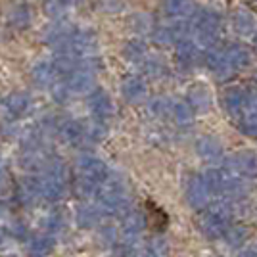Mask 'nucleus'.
I'll return each instance as SVG.
<instances>
[{
    "mask_svg": "<svg viewBox=\"0 0 257 257\" xmlns=\"http://www.w3.org/2000/svg\"><path fill=\"white\" fill-rule=\"evenodd\" d=\"M225 56L226 62L232 69H240V67H246L247 62H249V54L244 46L240 44H228L225 48Z\"/></svg>",
    "mask_w": 257,
    "mask_h": 257,
    "instance_id": "4468645a",
    "label": "nucleus"
},
{
    "mask_svg": "<svg viewBox=\"0 0 257 257\" xmlns=\"http://www.w3.org/2000/svg\"><path fill=\"white\" fill-rule=\"evenodd\" d=\"M4 106H6V109L10 111L14 117H23V115H27L31 111L33 100L25 92H14V94H10L4 100Z\"/></svg>",
    "mask_w": 257,
    "mask_h": 257,
    "instance_id": "423d86ee",
    "label": "nucleus"
},
{
    "mask_svg": "<svg viewBox=\"0 0 257 257\" xmlns=\"http://www.w3.org/2000/svg\"><path fill=\"white\" fill-rule=\"evenodd\" d=\"M41 196L39 188V179H23L18 186V200L23 205H31L37 202V198Z\"/></svg>",
    "mask_w": 257,
    "mask_h": 257,
    "instance_id": "9d476101",
    "label": "nucleus"
},
{
    "mask_svg": "<svg viewBox=\"0 0 257 257\" xmlns=\"http://www.w3.org/2000/svg\"><path fill=\"white\" fill-rule=\"evenodd\" d=\"M161 8L173 20H188L196 10L194 0H163Z\"/></svg>",
    "mask_w": 257,
    "mask_h": 257,
    "instance_id": "20e7f679",
    "label": "nucleus"
},
{
    "mask_svg": "<svg viewBox=\"0 0 257 257\" xmlns=\"http://www.w3.org/2000/svg\"><path fill=\"white\" fill-rule=\"evenodd\" d=\"M255 79H257V71H255Z\"/></svg>",
    "mask_w": 257,
    "mask_h": 257,
    "instance_id": "2f4dec72",
    "label": "nucleus"
},
{
    "mask_svg": "<svg viewBox=\"0 0 257 257\" xmlns=\"http://www.w3.org/2000/svg\"><path fill=\"white\" fill-rule=\"evenodd\" d=\"M12 190H14V186H12L10 175L6 171H0V198L4 200V198L12 196Z\"/></svg>",
    "mask_w": 257,
    "mask_h": 257,
    "instance_id": "5701e85b",
    "label": "nucleus"
},
{
    "mask_svg": "<svg viewBox=\"0 0 257 257\" xmlns=\"http://www.w3.org/2000/svg\"><path fill=\"white\" fill-rule=\"evenodd\" d=\"M128 29L137 35H148L154 29V23H152V18L148 14H142V12H137L128 18Z\"/></svg>",
    "mask_w": 257,
    "mask_h": 257,
    "instance_id": "2eb2a0df",
    "label": "nucleus"
},
{
    "mask_svg": "<svg viewBox=\"0 0 257 257\" xmlns=\"http://www.w3.org/2000/svg\"><path fill=\"white\" fill-rule=\"evenodd\" d=\"M4 240H6V236H4V230L0 228V244H4Z\"/></svg>",
    "mask_w": 257,
    "mask_h": 257,
    "instance_id": "cd10ccee",
    "label": "nucleus"
},
{
    "mask_svg": "<svg viewBox=\"0 0 257 257\" xmlns=\"http://www.w3.org/2000/svg\"><path fill=\"white\" fill-rule=\"evenodd\" d=\"M152 111H156V113H163L165 109H167V102L163 100V98H158V100H154L150 104Z\"/></svg>",
    "mask_w": 257,
    "mask_h": 257,
    "instance_id": "a878e982",
    "label": "nucleus"
},
{
    "mask_svg": "<svg viewBox=\"0 0 257 257\" xmlns=\"http://www.w3.org/2000/svg\"><path fill=\"white\" fill-rule=\"evenodd\" d=\"M188 20H190V27L196 31L200 44H204L207 48L213 46L219 37V31L223 27V16L217 10L204 8V10H194V14Z\"/></svg>",
    "mask_w": 257,
    "mask_h": 257,
    "instance_id": "f257e3e1",
    "label": "nucleus"
},
{
    "mask_svg": "<svg viewBox=\"0 0 257 257\" xmlns=\"http://www.w3.org/2000/svg\"><path fill=\"white\" fill-rule=\"evenodd\" d=\"M102 8L106 12H119L123 8V2L121 0H100Z\"/></svg>",
    "mask_w": 257,
    "mask_h": 257,
    "instance_id": "393cba45",
    "label": "nucleus"
},
{
    "mask_svg": "<svg viewBox=\"0 0 257 257\" xmlns=\"http://www.w3.org/2000/svg\"><path fill=\"white\" fill-rule=\"evenodd\" d=\"M205 65L217 73V75H226L232 67L228 65L226 62V56H225V50H221V48H215V46H209V50L205 54Z\"/></svg>",
    "mask_w": 257,
    "mask_h": 257,
    "instance_id": "1a4fd4ad",
    "label": "nucleus"
},
{
    "mask_svg": "<svg viewBox=\"0 0 257 257\" xmlns=\"http://www.w3.org/2000/svg\"><path fill=\"white\" fill-rule=\"evenodd\" d=\"M4 215H6V211H4L2 207H0V217H4Z\"/></svg>",
    "mask_w": 257,
    "mask_h": 257,
    "instance_id": "c756f323",
    "label": "nucleus"
},
{
    "mask_svg": "<svg viewBox=\"0 0 257 257\" xmlns=\"http://www.w3.org/2000/svg\"><path fill=\"white\" fill-rule=\"evenodd\" d=\"M52 240L50 238H46V236H37V238H33L31 242V251L33 253H37V255H43V253H48L50 249H52Z\"/></svg>",
    "mask_w": 257,
    "mask_h": 257,
    "instance_id": "4be33fe9",
    "label": "nucleus"
},
{
    "mask_svg": "<svg viewBox=\"0 0 257 257\" xmlns=\"http://www.w3.org/2000/svg\"><path fill=\"white\" fill-rule=\"evenodd\" d=\"M92 83H94V79H92V73L88 71V69H75L73 73H69V81L65 83L67 88L71 90V92H77V94H83V92H88L90 88H92Z\"/></svg>",
    "mask_w": 257,
    "mask_h": 257,
    "instance_id": "0eeeda50",
    "label": "nucleus"
},
{
    "mask_svg": "<svg viewBox=\"0 0 257 257\" xmlns=\"http://www.w3.org/2000/svg\"><path fill=\"white\" fill-rule=\"evenodd\" d=\"M60 6H73V4H77L79 0H56Z\"/></svg>",
    "mask_w": 257,
    "mask_h": 257,
    "instance_id": "bb28decb",
    "label": "nucleus"
},
{
    "mask_svg": "<svg viewBox=\"0 0 257 257\" xmlns=\"http://www.w3.org/2000/svg\"><path fill=\"white\" fill-rule=\"evenodd\" d=\"M98 46L96 35L90 31V29H81L71 35V41H69V48L67 52L75 54V56H86V54H92Z\"/></svg>",
    "mask_w": 257,
    "mask_h": 257,
    "instance_id": "7ed1b4c3",
    "label": "nucleus"
},
{
    "mask_svg": "<svg viewBox=\"0 0 257 257\" xmlns=\"http://www.w3.org/2000/svg\"><path fill=\"white\" fill-rule=\"evenodd\" d=\"M88 107H90V111L98 115V117H107L109 113H111V100L107 96L104 90H94L90 98H88Z\"/></svg>",
    "mask_w": 257,
    "mask_h": 257,
    "instance_id": "f8f14e48",
    "label": "nucleus"
},
{
    "mask_svg": "<svg viewBox=\"0 0 257 257\" xmlns=\"http://www.w3.org/2000/svg\"><path fill=\"white\" fill-rule=\"evenodd\" d=\"M255 2H257V0H255Z\"/></svg>",
    "mask_w": 257,
    "mask_h": 257,
    "instance_id": "473e14b6",
    "label": "nucleus"
},
{
    "mask_svg": "<svg viewBox=\"0 0 257 257\" xmlns=\"http://www.w3.org/2000/svg\"><path fill=\"white\" fill-rule=\"evenodd\" d=\"M121 92H123V96L127 98L128 102H139V100H142L144 92H146L144 81L140 77H135V75L127 77L121 83Z\"/></svg>",
    "mask_w": 257,
    "mask_h": 257,
    "instance_id": "9b49d317",
    "label": "nucleus"
},
{
    "mask_svg": "<svg viewBox=\"0 0 257 257\" xmlns=\"http://www.w3.org/2000/svg\"><path fill=\"white\" fill-rule=\"evenodd\" d=\"M31 77L39 86H50L54 83V79H56V71H54L52 67V62H39V64H35Z\"/></svg>",
    "mask_w": 257,
    "mask_h": 257,
    "instance_id": "ddd939ff",
    "label": "nucleus"
},
{
    "mask_svg": "<svg viewBox=\"0 0 257 257\" xmlns=\"http://www.w3.org/2000/svg\"><path fill=\"white\" fill-rule=\"evenodd\" d=\"M144 71L152 77H160L163 71H165V64L163 60L158 58V56H150L146 62H144Z\"/></svg>",
    "mask_w": 257,
    "mask_h": 257,
    "instance_id": "412c9836",
    "label": "nucleus"
},
{
    "mask_svg": "<svg viewBox=\"0 0 257 257\" xmlns=\"http://www.w3.org/2000/svg\"><path fill=\"white\" fill-rule=\"evenodd\" d=\"M4 257H14V255H4Z\"/></svg>",
    "mask_w": 257,
    "mask_h": 257,
    "instance_id": "7c9ffc66",
    "label": "nucleus"
},
{
    "mask_svg": "<svg viewBox=\"0 0 257 257\" xmlns=\"http://www.w3.org/2000/svg\"><path fill=\"white\" fill-rule=\"evenodd\" d=\"M177 60L182 67H194V65L200 62V48L198 44L188 41V39H182L177 43Z\"/></svg>",
    "mask_w": 257,
    "mask_h": 257,
    "instance_id": "39448f33",
    "label": "nucleus"
},
{
    "mask_svg": "<svg viewBox=\"0 0 257 257\" xmlns=\"http://www.w3.org/2000/svg\"><path fill=\"white\" fill-rule=\"evenodd\" d=\"M232 27L238 35L242 37H251L257 31V22L253 18V14L247 10H238L234 12V18H232Z\"/></svg>",
    "mask_w": 257,
    "mask_h": 257,
    "instance_id": "6e6552de",
    "label": "nucleus"
},
{
    "mask_svg": "<svg viewBox=\"0 0 257 257\" xmlns=\"http://www.w3.org/2000/svg\"><path fill=\"white\" fill-rule=\"evenodd\" d=\"M75 33V27L67 22H56L52 23L46 33H44V41L46 44L58 50V52H64L69 48V41H71V35Z\"/></svg>",
    "mask_w": 257,
    "mask_h": 257,
    "instance_id": "f03ea898",
    "label": "nucleus"
},
{
    "mask_svg": "<svg viewBox=\"0 0 257 257\" xmlns=\"http://www.w3.org/2000/svg\"><path fill=\"white\" fill-rule=\"evenodd\" d=\"M251 37H253V48H255V50H257V31L253 33V35H251Z\"/></svg>",
    "mask_w": 257,
    "mask_h": 257,
    "instance_id": "c85d7f7f",
    "label": "nucleus"
},
{
    "mask_svg": "<svg viewBox=\"0 0 257 257\" xmlns=\"http://www.w3.org/2000/svg\"><path fill=\"white\" fill-rule=\"evenodd\" d=\"M123 56L133 64L142 62L144 56H146V44L142 43L140 39H133V41L125 43V46H123Z\"/></svg>",
    "mask_w": 257,
    "mask_h": 257,
    "instance_id": "dca6fc26",
    "label": "nucleus"
},
{
    "mask_svg": "<svg viewBox=\"0 0 257 257\" xmlns=\"http://www.w3.org/2000/svg\"><path fill=\"white\" fill-rule=\"evenodd\" d=\"M225 106L228 107L230 111H238L240 107L244 106V94H242L238 88H230V90H226Z\"/></svg>",
    "mask_w": 257,
    "mask_h": 257,
    "instance_id": "aec40b11",
    "label": "nucleus"
},
{
    "mask_svg": "<svg viewBox=\"0 0 257 257\" xmlns=\"http://www.w3.org/2000/svg\"><path fill=\"white\" fill-rule=\"evenodd\" d=\"M62 135H64V139L67 142H79V140L83 139V135H85V128L77 121H67L62 127Z\"/></svg>",
    "mask_w": 257,
    "mask_h": 257,
    "instance_id": "f3484780",
    "label": "nucleus"
},
{
    "mask_svg": "<svg viewBox=\"0 0 257 257\" xmlns=\"http://www.w3.org/2000/svg\"><path fill=\"white\" fill-rule=\"evenodd\" d=\"M188 100H190L192 107H196V109H205V106L209 104L207 90L200 88V86H196V88H192V90H190V94H188Z\"/></svg>",
    "mask_w": 257,
    "mask_h": 257,
    "instance_id": "6ab92c4d",
    "label": "nucleus"
},
{
    "mask_svg": "<svg viewBox=\"0 0 257 257\" xmlns=\"http://www.w3.org/2000/svg\"><path fill=\"white\" fill-rule=\"evenodd\" d=\"M67 85H62V83H58V85L52 86V96L56 98V102H64L65 98H67Z\"/></svg>",
    "mask_w": 257,
    "mask_h": 257,
    "instance_id": "b1692460",
    "label": "nucleus"
},
{
    "mask_svg": "<svg viewBox=\"0 0 257 257\" xmlns=\"http://www.w3.org/2000/svg\"><path fill=\"white\" fill-rule=\"evenodd\" d=\"M81 169H83L85 177H88V179H100L104 175V165L98 160H90V158L81 161Z\"/></svg>",
    "mask_w": 257,
    "mask_h": 257,
    "instance_id": "a211bd4d",
    "label": "nucleus"
}]
</instances>
